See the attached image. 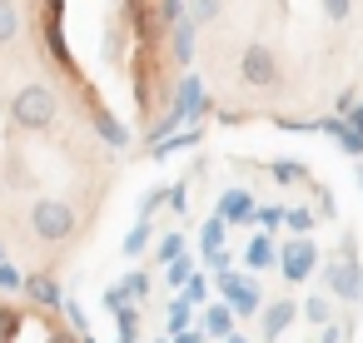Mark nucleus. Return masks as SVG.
Masks as SVG:
<instances>
[{"label":"nucleus","instance_id":"f257e3e1","mask_svg":"<svg viewBox=\"0 0 363 343\" xmlns=\"http://www.w3.org/2000/svg\"><path fill=\"white\" fill-rule=\"evenodd\" d=\"M55 115H60V100H55L50 85H21V90L11 95V120H16L26 135H45V130L55 125Z\"/></svg>","mask_w":363,"mask_h":343},{"label":"nucleus","instance_id":"f3484780","mask_svg":"<svg viewBox=\"0 0 363 343\" xmlns=\"http://www.w3.org/2000/svg\"><path fill=\"white\" fill-rule=\"evenodd\" d=\"M219 16V0H194V26H209Z\"/></svg>","mask_w":363,"mask_h":343},{"label":"nucleus","instance_id":"aec40b11","mask_svg":"<svg viewBox=\"0 0 363 343\" xmlns=\"http://www.w3.org/2000/svg\"><path fill=\"white\" fill-rule=\"evenodd\" d=\"M289 224H294V229H298V234H303V229H308V224H313V209H289Z\"/></svg>","mask_w":363,"mask_h":343},{"label":"nucleus","instance_id":"a211bd4d","mask_svg":"<svg viewBox=\"0 0 363 343\" xmlns=\"http://www.w3.org/2000/svg\"><path fill=\"white\" fill-rule=\"evenodd\" d=\"M303 313H308V323H323V328H328V298H308Z\"/></svg>","mask_w":363,"mask_h":343},{"label":"nucleus","instance_id":"9d476101","mask_svg":"<svg viewBox=\"0 0 363 343\" xmlns=\"http://www.w3.org/2000/svg\"><path fill=\"white\" fill-rule=\"evenodd\" d=\"M249 209H254V199H249L244 189H234V194H224V199H219V219H229V224H244V219H249Z\"/></svg>","mask_w":363,"mask_h":343},{"label":"nucleus","instance_id":"1a4fd4ad","mask_svg":"<svg viewBox=\"0 0 363 343\" xmlns=\"http://www.w3.org/2000/svg\"><path fill=\"white\" fill-rule=\"evenodd\" d=\"M95 130H100V140H105V145H115V150H125V145H130V130H125L115 115H105V110H95Z\"/></svg>","mask_w":363,"mask_h":343},{"label":"nucleus","instance_id":"6e6552de","mask_svg":"<svg viewBox=\"0 0 363 343\" xmlns=\"http://www.w3.org/2000/svg\"><path fill=\"white\" fill-rule=\"evenodd\" d=\"M26 293H30L40 308H60V303H65V298H60V283L45 279V274H30V279H26Z\"/></svg>","mask_w":363,"mask_h":343},{"label":"nucleus","instance_id":"393cba45","mask_svg":"<svg viewBox=\"0 0 363 343\" xmlns=\"http://www.w3.org/2000/svg\"><path fill=\"white\" fill-rule=\"evenodd\" d=\"M145 288H150L145 274H130V279H125V293H145Z\"/></svg>","mask_w":363,"mask_h":343},{"label":"nucleus","instance_id":"cd10ccee","mask_svg":"<svg viewBox=\"0 0 363 343\" xmlns=\"http://www.w3.org/2000/svg\"><path fill=\"white\" fill-rule=\"evenodd\" d=\"M50 343H75V338L70 333H50Z\"/></svg>","mask_w":363,"mask_h":343},{"label":"nucleus","instance_id":"b1692460","mask_svg":"<svg viewBox=\"0 0 363 343\" xmlns=\"http://www.w3.org/2000/svg\"><path fill=\"white\" fill-rule=\"evenodd\" d=\"M160 204H164V189H150V194H145V204H140V209H145V214H155V209H160Z\"/></svg>","mask_w":363,"mask_h":343},{"label":"nucleus","instance_id":"20e7f679","mask_svg":"<svg viewBox=\"0 0 363 343\" xmlns=\"http://www.w3.org/2000/svg\"><path fill=\"white\" fill-rule=\"evenodd\" d=\"M328 288H333V298L358 303V298H363V269H358V259H338V264L328 269Z\"/></svg>","mask_w":363,"mask_h":343},{"label":"nucleus","instance_id":"9b49d317","mask_svg":"<svg viewBox=\"0 0 363 343\" xmlns=\"http://www.w3.org/2000/svg\"><path fill=\"white\" fill-rule=\"evenodd\" d=\"M16 30H21L16 6H11V0H0V45H11V40H16Z\"/></svg>","mask_w":363,"mask_h":343},{"label":"nucleus","instance_id":"c756f323","mask_svg":"<svg viewBox=\"0 0 363 343\" xmlns=\"http://www.w3.org/2000/svg\"><path fill=\"white\" fill-rule=\"evenodd\" d=\"M358 179H363V169H358Z\"/></svg>","mask_w":363,"mask_h":343},{"label":"nucleus","instance_id":"7ed1b4c3","mask_svg":"<svg viewBox=\"0 0 363 343\" xmlns=\"http://www.w3.org/2000/svg\"><path fill=\"white\" fill-rule=\"evenodd\" d=\"M239 75H244V85L269 90V85H279V55L269 45H249L244 60H239Z\"/></svg>","mask_w":363,"mask_h":343},{"label":"nucleus","instance_id":"f03ea898","mask_svg":"<svg viewBox=\"0 0 363 343\" xmlns=\"http://www.w3.org/2000/svg\"><path fill=\"white\" fill-rule=\"evenodd\" d=\"M75 204L70 199H35L30 204V229H35V239H45V244H65L70 234H75Z\"/></svg>","mask_w":363,"mask_h":343},{"label":"nucleus","instance_id":"412c9836","mask_svg":"<svg viewBox=\"0 0 363 343\" xmlns=\"http://www.w3.org/2000/svg\"><path fill=\"white\" fill-rule=\"evenodd\" d=\"M189 279H194V274H189V264H184V259H174V264H169V283H189Z\"/></svg>","mask_w":363,"mask_h":343},{"label":"nucleus","instance_id":"ddd939ff","mask_svg":"<svg viewBox=\"0 0 363 343\" xmlns=\"http://www.w3.org/2000/svg\"><path fill=\"white\" fill-rule=\"evenodd\" d=\"M204 328H209V333H229V328H234V313H229V308H209V313H204Z\"/></svg>","mask_w":363,"mask_h":343},{"label":"nucleus","instance_id":"a878e982","mask_svg":"<svg viewBox=\"0 0 363 343\" xmlns=\"http://www.w3.org/2000/svg\"><path fill=\"white\" fill-rule=\"evenodd\" d=\"M284 214H289V209H259V219H264L269 229H279V219H284Z\"/></svg>","mask_w":363,"mask_h":343},{"label":"nucleus","instance_id":"bb28decb","mask_svg":"<svg viewBox=\"0 0 363 343\" xmlns=\"http://www.w3.org/2000/svg\"><path fill=\"white\" fill-rule=\"evenodd\" d=\"M0 288H21V274L16 269H0Z\"/></svg>","mask_w":363,"mask_h":343},{"label":"nucleus","instance_id":"6ab92c4d","mask_svg":"<svg viewBox=\"0 0 363 343\" xmlns=\"http://www.w3.org/2000/svg\"><path fill=\"white\" fill-rule=\"evenodd\" d=\"M323 11H328V21H348L353 16V0H323Z\"/></svg>","mask_w":363,"mask_h":343},{"label":"nucleus","instance_id":"4468645a","mask_svg":"<svg viewBox=\"0 0 363 343\" xmlns=\"http://www.w3.org/2000/svg\"><path fill=\"white\" fill-rule=\"evenodd\" d=\"M269 259H274V244H269V239H254V244H249V264H254V269H264Z\"/></svg>","mask_w":363,"mask_h":343},{"label":"nucleus","instance_id":"2eb2a0df","mask_svg":"<svg viewBox=\"0 0 363 343\" xmlns=\"http://www.w3.org/2000/svg\"><path fill=\"white\" fill-rule=\"evenodd\" d=\"M274 179H279V184H294V179H303V169H298L294 159H279V164H274Z\"/></svg>","mask_w":363,"mask_h":343},{"label":"nucleus","instance_id":"423d86ee","mask_svg":"<svg viewBox=\"0 0 363 343\" xmlns=\"http://www.w3.org/2000/svg\"><path fill=\"white\" fill-rule=\"evenodd\" d=\"M219 288H224V298H229V308H234V313H264V308H259V288H254L249 279L224 274V279H219Z\"/></svg>","mask_w":363,"mask_h":343},{"label":"nucleus","instance_id":"7c9ffc66","mask_svg":"<svg viewBox=\"0 0 363 343\" xmlns=\"http://www.w3.org/2000/svg\"><path fill=\"white\" fill-rule=\"evenodd\" d=\"M0 254H6V249H0Z\"/></svg>","mask_w":363,"mask_h":343},{"label":"nucleus","instance_id":"39448f33","mask_svg":"<svg viewBox=\"0 0 363 343\" xmlns=\"http://www.w3.org/2000/svg\"><path fill=\"white\" fill-rule=\"evenodd\" d=\"M313 254H318V249H313L308 239H294V244L284 249V279H289V283H303V279L313 274Z\"/></svg>","mask_w":363,"mask_h":343},{"label":"nucleus","instance_id":"5701e85b","mask_svg":"<svg viewBox=\"0 0 363 343\" xmlns=\"http://www.w3.org/2000/svg\"><path fill=\"white\" fill-rule=\"evenodd\" d=\"M184 298H189V303H199V298H204V279H199V274L184 283Z\"/></svg>","mask_w":363,"mask_h":343},{"label":"nucleus","instance_id":"f8f14e48","mask_svg":"<svg viewBox=\"0 0 363 343\" xmlns=\"http://www.w3.org/2000/svg\"><path fill=\"white\" fill-rule=\"evenodd\" d=\"M21 323H26V318H21L16 308H0V343H16V333H21Z\"/></svg>","mask_w":363,"mask_h":343},{"label":"nucleus","instance_id":"dca6fc26","mask_svg":"<svg viewBox=\"0 0 363 343\" xmlns=\"http://www.w3.org/2000/svg\"><path fill=\"white\" fill-rule=\"evenodd\" d=\"M179 254H184V239H179V234H169V239L160 244V254H155V259H164V264H174Z\"/></svg>","mask_w":363,"mask_h":343},{"label":"nucleus","instance_id":"0eeeda50","mask_svg":"<svg viewBox=\"0 0 363 343\" xmlns=\"http://www.w3.org/2000/svg\"><path fill=\"white\" fill-rule=\"evenodd\" d=\"M294 313H298V308H294L289 298H274V303L264 308V338L274 343V338H279V333H284V328L294 323Z\"/></svg>","mask_w":363,"mask_h":343},{"label":"nucleus","instance_id":"c85d7f7f","mask_svg":"<svg viewBox=\"0 0 363 343\" xmlns=\"http://www.w3.org/2000/svg\"><path fill=\"white\" fill-rule=\"evenodd\" d=\"M229 343H244V338H229Z\"/></svg>","mask_w":363,"mask_h":343},{"label":"nucleus","instance_id":"4be33fe9","mask_svg":"<svg viewBox=\"0 0 363 343\" xmlns=\"http://www.w3.org/2000/svg\"><path fill=\"white\" fill-rule=\"evenodd\" d=\"M145 239H150V229H145V224H140V229H135V234H130V239H125V249H130V254H140V249H145Z\"/></svg>","mask_w":363,"mask_h":343}]
</instances>
